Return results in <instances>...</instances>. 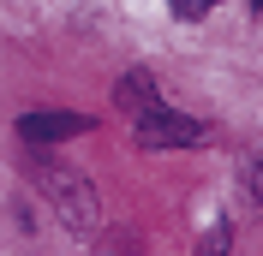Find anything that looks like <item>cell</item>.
<instances>
[{
  "mask_svg": "<svg viewBox=\"0 0 263 256\" xmlns=\"http://www.w3.org/2000/svg\"><path fill=\"white\" fill-rule=\"evenodd\" d=\"M138 143H144V149H180V143H203V125L156 101L149 113H138Z\"/></svg>",
  "mask_w": 263,
  "mask_h": 256,
  "instance_id": "cell-2",
  "label": "cell"
},
{
  "mask_svg": "<svg viewBox=\"0 0 263 256\" xmlns=\"http://www.w3.org/2000/svg\"><path fill=\"white\" fill-rule=\"evenodd\" d=\"M90 125L84 113H72V108H36V113H24L18 119V131L30 137V143H60V137H78V131Z\"/></svg>",
  "mask_w": 263,
  "mask_h": 256,
  "instance_id": "cell-3",
  "label": "cell"
},
{
  "mask_svg": "<svg viewBox=\"0 0 263 256\" xmlns=\"http://www.w3.org/2000/svg\"><path fill=\"white\" fill-rule=\"evenodd\" d=\"M114 101H120V108L132 113V119H138V113H149V108H156V101H162V96H156V83H149L144 72H132V78H120Z\"/></svg>",
  "mask_w": 263,
  "mask_h": 256,
  "instance_id": "cell-4",
  "label": "cell"
},
{
  "mask_svg": "<svg viewBox=\"0 0 263 256\" xmlns=\"http://www.w3.org/2000/svg\"><path fill=\"white\" fill-rule=\"evenodd\" d=\"M167 6H174V12L185 18V24H197V18H203V12H215L221 0H167Z\"/></svg>",
  "mask_w": 263,
  "mask_h": 256,
  "instance_id": "cell-5",
  "label": "cell"
},
{
  "mask_svg": "<svg viewBox=\"0 0 263 256\" xmlns=\"http://www.w3.org/2000/svg\"><path fill=\"white\" fill-rule=\"evenodd\" d=\"M251 197L263 203V155H257V167H251Z\"/></svg>",
  "mask_w": 263,
  "mask_h": 256,
  "instance_id": "cell-6",
  "label": "cell"
},
{
  "mask_svg": "<svg viewBox=\"0 0 263 256\" xmlns=\"http://www.w3.org/2000/svg\"><path fill=\"white\" fill-rule=\"evenodd\" d=\"M36 185H42V197L54 203V215H60V226H66V232H90V226L102 221V208H96V191H90V179H84V173H72L66 161H42Z\"/></svg>",
  "mask_w": 263,
  "mask_h": 256,
  "instance_id": "cell-1",
  "label": "cell"
}]
</instances>
